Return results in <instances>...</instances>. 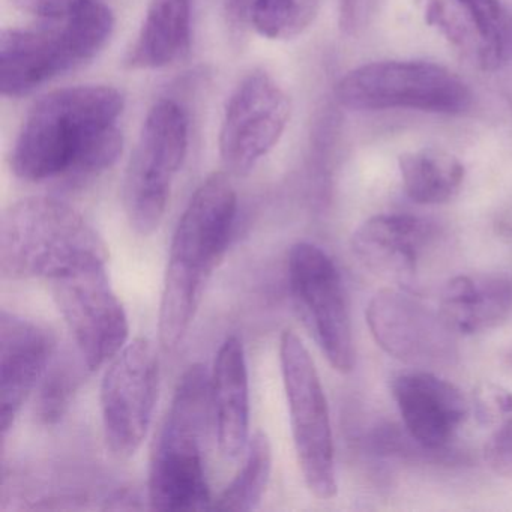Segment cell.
Wrapping results in <instances>:
<instances>
[{"mask_svg":"<svg viewBox=\"0 0 512 512\" xmlns=\"http://www.w3.org/2000/svg\"><path fill=\"white\" fill-rule=\"evenodd\" d=\"M115 16L89 0L70 16L0 35V91L22 98L56 77L88 64L112 38Z\"/></svg>","mask_w":512,"mask_h":512,"instance_id":"obj_5","label":"cell"},{"mask_svg":"<svg viewBox=\"0 0 512 512\" xmlns=\"http://www.w3.org/2000/svg\"><path fill=\"white\" fill-rule=\"evenodd\" d=\"M211 407V376L193 365L179 380L152 449L148 493L158 511L211 509L205 445Z\"/></svg>","mask_w":512,"mask_h":512,"instance_id":"obj_4","label":"cell"},{"mask_svg":"<svg viewBox=\"0 0 512 512\" xmlns=\"http://www.w3.org/2000/svg\"><path fill=\"white\" fill-rule=\"evenodd\" d=\"M76 389V374L70 367H55L49 374L40 395L41 418L46 422L58 421L70 403L71 394Z\"/></svg>","mask_w":512,"mask_h":512,"instance_id":"obj_24","label":"cell"},{"mask_svg":"<svg viewBox=\"0 0 512 512\" xmlns=\"http://www.w3.org/2000/svg\"><path fill=\"white\" fill-rule=\"evenodd\" d=\"M290 101L271 74L256 70L233 91L220 130V155L232 175L245 176L277 145Z\"/></svg>","mask_w":512,"mask_h":512,"instance_id":"obj_12","label":"cell"},{"mask_svg":"<svg viewBox=\"0 0 512 512\" xmlns=\"http://www.w3.org/2000/svg\"><path fill=\"white\" fill-rule=\"evenodd\" d=\"M22 13L40 20H56L70 16L89 0H11Z\"/></svg>","mask_w":512,"mask_h":512,"instance_id":"obj_26","label":"cell"},{"mask_svg":"<svg viewBox=\"0 0 512 512\" xmlns=\"http://www.w3.org/2000/svg\"><path fill=\"white\" fill-rule=\"evenodd\" d=\"M485 458L496 472L512 476V419L491 437L485 448Z\"/></svg>","mask_w":512,"mask_h":512,"instance_id":"obj_27","label":"cell"},{"mask_svg":"<svg viewBox=\"0 0 512 512\" xmlns=\"http://www.w3.org/2000/svg\"><path fill=\"white\" fill-rule=\"evenodd\" d=\"M335 97L355 112L403 109L445 116L463 115L473 103L472 91L457 74L419 61L362 65L337 83Z\"/></svg>","mask_w":512,"mask_h":512,"instance_id":"obj_6","label":"cell"},{"mask_svg":"<svg viewBox=\"0 0 512 512\" xmlns=\"http://www.w3.org/2000/svg\"><path fill=\"white\" fill-rule=\"evenodd\" d=\"M100 233L73 206L53 197H28L0 218V272L5 280L56 281L106 268Z\"/></svg>","mask_w":512,"mask_h":512,"instance_id":"obj_3","label":"cell"},{"mask_svg":"<svg viewBox=\"0 0 512 512\" xmlns=\"http://www.w3.org/2000/svg\"><path fill=\"white\" fill-rule=\"evenodd\" d=\"M479 413L487 421L499 416H506V421H509L512 419V394L497 388H485L479 397Z\"/></svg>","mask_w":512,"mask_h":512,"instance_id":"obj_28","label":"cell"},{"mask_svg":"<svg viewBox=\"0 0 512 512\" xmlns=\"http://www.w3.org/2000/svg\"><path fill=\"white\" fill-rule=\"evenodd\" d=\"M56 352V338L34 320L2 310L0 314V428L2 436L16 422L17 415L38 380L50 367Z\"/></svg>","mask_w":512,"mask_h":512,"instance_id":"obj_15","label":"cell"},{"mask_svg":"<svg viewBox=\"0 0 512 512\" xmlns=\"http://www.w3.org/2000/svg\"><path fill=\"white\" fill-rule=\"evenodd\" d=\"M478 37V61L497 70L512 61V14L499 0H454Z\"/></svg>","mask_w":512,"mask_h":512,"instance_id":"obj_21","label":"cell"},{"mask_svg":"<svg viewBox=\"0 0 512 512\" xmlns=\"http://www.w3.org/2000/svg\"><path fill=\"white\" fill-rule=\"evenodd\" d=\"M385 0H340L338 25L350 38H359L371 28Z\"/></svg>","mask_w":512,"mask_h":512,"instance_id":"obj_25","label":"cell"},{"mask_svg":"<svg viewBox=\"0 0 512 512\" xmlns=\"http://www.w3.org/2000/svg\"><path fill=\"white\" fill-rule=\"evenodd\" d=\"M280 365L302 478L314 497L332 499L338 484L328 400L310 352L293 331L281 335Z\"/></svg>","mask_w":512,"mask_h":512,"instance_id":"obj_8","label":"cell"},{"mask_svg":"<svg viewBox=\"0 0 512 512\" xmlns=\"http://www.w3.org/2000/svg\"><path fill=\"white\" fill-rule=\"evenodd\" d=\"M439 310L460 334H478L496 328L512 314V277L458 275L443 287Z\"/></svg>","mask_w":512,"mask_h":512,"instance_id":"obj_18","label":"cell"},{"mask_svg":"<svg viewBox=\"0 0 512 512\" xmlns=\"http://www.w3.org/2000/svg\"><path fill=\"white\" fill-rule=\"evenodd\" d=\"M290 295L311 337L338 373L355 367V344L343 278L317 245H293L287 262Z\"/></svg>","mask_w":512,"mask_h":512,"instance_id":"obj_9","label":"cell"},{"mask_svg":"<svg viewBox=\"0 0 512 512\" xmlns=\"http://www.w3.org/2000/svg\"><path fill=\"white\" fill-rule=\"evenodd\" d=\"M194 0H151L139 35L125 55L128 70H160L191 47Z\"/></svg>","mask_w":512,"mask_h":512,"instance_id":"obj_19","label":"cell"},{"mask_svg":"<svg viewBox=\"0 0 512 512\" xmlns=\"http://www.w3.org/2000/svg\"><path fill=\"white\" fill-rule=\"evenodd\" d=\"M124 106V95L112 86H74L44 95L23 121L11 169L28 182L106 172L124 149L116 127Z\"/></svg>","mask_w":512,"mask_h":512,"instance_id":"obj_1","label":"cell"},{"mask_svg":"<svg viewBox=\"0 0 512 512\" xmlns=\"http://www.w3.org/2000/svg\"><path fill=\"white\" fill-rule=\"evenodd\" d=\"M272 472V448L269 437L256 431L247 445V457L233 481L212 502L217 511L248 512L256 509L265 496Z\"/></svg>","mask_w":512,"mask_h":512,"instance_id":"obj_22","label":"cell"},{"mask_svg":"<svg viewBox=\"0 0 512 512\" xmlns=\"http://www.w3.org/2000/svg\"><path fill=\"white\" fill-rule=\"evenodd\" d=\"M158 358L151 341L136 338L115 358L101 383L104 437L115 457H133L151 425L158 398Z\"/></svg>","mask_w":512,"mask_h":512,"instance_id":"obj_10","label":"cell"},{"mask_svg":"<svg viewBox=\"0 0 512 512\" xmlns=\"http://www.w3.org/2000/svg\"><path fill=\"white\" fill-rule=\"evenodd\" d=\"M236 214L235 188L226 173L218 172L199 185L179 218L158 316L164 352H175L187 337L206 286L229 248Z\"/></svg>","mask_w":512,"mask_h":512,"instance_id":"obj_2","label":"cell"},{"mask_svg":"<svg viewBox=\"0 0 512 512\" xmlns=\"http://www.w3.org/2000/svg\"><path fill=\"white\" fill-rule=\"evenodd\" d=\"M52 290L88 370L103 367L127 346L130 323L106 268L59 278Z\"/></svg>","mask_w":512,"mask_h":512,"instance_id":"obj_11","label":"cell"},{"mask_svg":"<svg viewBox=\"0 0 512 512\" xmlns=\"http://www.w3.org/2000/svg\"><path fill=\"white\" fill-rule=\"evenodd\" d=\"M392 397L407 436L430 454L448 448L469 412L460 389L430 371L398 374L392 380Z\"/></svg>","mask_w":512,"mask_h":512,"instance_id":"obj_14","label":"cell"},{"mask_svg":"<svg viewBox=\"0 0 512 512\" xmlns=\"http://www.w3.org/2000/svg\"><path fill=\"white\" fill-rule=\"evenodd\" d=\"M211 407L218 448L232 460L250 442V380L238 335L227 337L218 349L211 374Z\"/></svg>","mask_w":512,"mask_h":512,"instance_id":"obj_17","label":"cell"},{"mask_svg":"<svg viewBox=\"0 0 512 512\" xmlns=\"http://www.w3.org/2000/svg\"><path fill=\"white\" fill-rule=\"evenodd\" d=\"M437 233L436 224L415 215H376L353 233L352 251L371 271L404 277L416 271Z\"/></svg>","mask_w":512,"mask_h":512,"instance_id":"obj_16","label":"cell"},{"mask_svg":"<svg viewBox=\"0 0 512 512\" xmlns=\"http://www.w3.org/2000/svg\"><path fill=\"white\" fill-rule=\"evenodd\" d=\"M377 346L412 365L451 364L458 356L457 331L439 311L398 290L377 292L367 308Z\"/></svg>","mask_w":512,"mask_h":512,"instance_id":"obj_13","label":"cell"},{"mask_svg":"<svg viewBox=\"0 0 512 512\" xmlns=\"http://www.w3.org/2000/svg\"><path fill=\"white\" fill-rule=\"evenodd\" d=\"M401 182L412 202L443 205L451 202L464 182V166L442 149L425 148L398 158Z\"/></svg>","mask_w":512,"mask_h":512,"instance_id":"obj_20","label":"cell"},{"mask_svg":"<svg viewBox=\"0 0 512 512\" xmlns=\"http://www.w3.org/2000/svg\"><path fill=\"white\" fill-rule=\"evenodd\" d=\"M188 151V118L172 100L152 106L125 172V215L134 232L149 236L160 227L173 181Z\"/></svg>","mask_w":512,"mask_h":512,"instance_id":"obj_7","label":"cell"},{"mask_svg":"<svg viewBox=\"0 0 512 512\" xmlns=\"http://www.w3.org/2000/svg\"><path fill=\"white\" fill-rule=\"evenodd\" d=\"M254 0H224L227 23L235 40H242L247 29L253 28Z\"/></svg>","mask_w":512,"mask_h":512,"instance_id":"obj_29","label":"cell"},{"mask_svg":"<svg viewBox=\"0 0 512 512\" xmlns=\"http://www.w3.org/2000/svg\"><path fill=\"white\" fill-rule=\"evenodd\" d=\"M322 0H254L253 28L268 40H293L319 16Z\"/></svg>","mask_w":512,"mask_h":512,"instance_id":"obj_23","label":"cell"}]
</instances>
